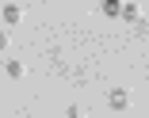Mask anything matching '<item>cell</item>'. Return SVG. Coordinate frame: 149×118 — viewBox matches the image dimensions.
Segmentation results:
<instances>
[{
    "label": "cell",
    "instance_id": "obj_4",
    "mask_svg": "<svg viewBox=\"0 0 149 118\" xmlns=\"http://www.w3.org/2000/svg\"><path fill=\"white\" fill-rule=\"evenodd\" d=\"M123 19H126V23H138V19H141L138 4H126V8H123Z\"/></svg>",
    "mask_w": 149,
    "mask_h": 118
},
{
    "label": "cell",
    "instance_id": "obj_2",
    "mask_svg": "<svg viewBox=\"0 0 149 118\" xmlns=\"http://www.w3.org/2000/svg\"><path fill=\"white\" fill-rule=\"evenodd\" d=\"M126 103H130V95L123 92V88H115V92H107V107H111V110H126Z\"/></svg>",
    "mask_w": 149,
    "mask_h": 118
},
{
    "label": "cell",
    "instance_id": "obj_5",
    "mask_svg": "<svg viewBox=\"0 0 149 118\" xmlns=\"http://www.w3.org/2000/svg\"><path fill=\"white\" fill-rule=\"evenodd\" d=\"M4 72H8V80H19V76H23V65H19V61H8Z\"/></svg>",
    "mask_w": 149,
    "mask_h": 118
},
{
    "label": "cell",
    "instance_id": "obj_1",
    "mask_svg": "<svg viewBox=\"0 0 149 118\" xmlns=\"http://www.w3.org/2000/svg\"><path fill=\"white\" fill-rule=\"evenodd\" d=\"M123 8H126L123 0H100V12H103L107 19H123Z\"/></svg>",
    "mask_w": 149,
    "mask_h": 118
},
{
    "label": "cell",
    "instance_id": "obj_3",
    "mask_svg": "<svg viewBox=\"0 0 149 118\" xmlns=\"http://www.w3.org/2000/svg\"><path fill=\"white\" fill-rule=\"evenodd\" d=\"M23 19V12H19V4H4V27H15Z\"/></svg>",
    "mask_w": 149,
    "mask_h": 118
}]
</instances>
